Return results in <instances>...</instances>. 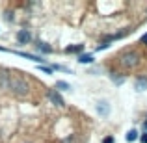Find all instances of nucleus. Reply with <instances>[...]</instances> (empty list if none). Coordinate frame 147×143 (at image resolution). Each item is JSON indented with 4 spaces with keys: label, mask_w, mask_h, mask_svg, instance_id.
<instances>
[{
    "label": "nucleus",
    "mask_w": 147,
    "mask_h": 143,
    "mask_svg": "<svg viewBox=\"0 0 147 143\" xmlns=\"http://www.w3.org/2000/svg\"><path fill=\"white\" fill-rule=\"evenodd\" d=\"M9 91L17 97H26L30 93V84L21 75H9Z\"/></svg>",
    "instance_id": "f257e3e1"
},
{
    "label": "nucleus",
    "mask_w": 147,
    "mask_h": 143,
    "mask_svg": "<svg viewBox=\"0 0 147 143\" xmlns=\"http://www.w3.org/2000/svg\"><path fill=\"white\" fill-rule=\"evenodd\" d=\"M119 63L125 69H134L140 65V54L134 52V50H127V52L119 54Z\"/></svg>",
    "instance_id": "f03ea898"
},
{
    "label": "nucleus",
    "mask_w": 147,
    "mask_h": 143,
    "mask_svg": "<svg viewBox=\"0 0 147 143\" xmlns=\"http://www.w3.org/2000/svg\"><path fill=\"white\" fill-rule=\"evenodd\" d=\"M47 97H49V100L54 104V106H58V108H63L65 106V100L61 99V95L58 93L56 89H49L47 91Z\"/></svg>",
    "instance_id": "7ed1b4c3"
},
{
    "label": "nucleus",
    "mask_w": 147,
    "mask_h": 143,
    "mask_svg": "<svg viewBox=\"0 0 147 143\" xmlns=\"http://www.w3.org/2000/svg\"><path fill=\"white\" fill-rule=\"evenodd\" d=\"M17 41L21 45H28L30 41H32V34H30L28 30H19L17 32Z\"/></svg>",
    "instance_id": "20e7f679"
},
{
    "label": "nucleus",
    "mask_w": 147,
    "mask_h": 143,
    "mask_svg": "<svg viewBox=\"0 0 147 143\" xmlns=\"http://www.w3.org/2000/svg\"><path fill=\"white\" fill-rule=\"evenodd\" d=\"M97 111L102 117H108L110 115V104L106 102V100H102V102H97Z\"/></svg>",
    "instance_id": "39448f33"
},
{
    "label": "nucleus",
    "mask_w": 147,
    "mask_h": 143,
    "mask_svg": "<svg viewBox=\"0 0 147 143\" xmlns=\"http://www.w3.org/2000/svg\"><path fill=\"white\" fill-rule=\"evenodd\" d=\"M134 87H136V91H145L147 89V76H138L136 82H134Z\"/></svg>",
    "instance_id": "423d86ee"
},
{
    "label": "nucleus",
    "mask_w": 147,
    "mask_h": 143,
    "mask_svg": "<svg viewBox=\"0 0 147 143\" xmlns=\"http://www.w3.org/2000/svg\"><path fill=\"white\" fill-rule=\"evenodd\" d=\"M0 87L2 89H9V75L7 73H0Z\"/></svg>",
    "instance_id": "0eeeda50"
},
{
    "label": "nucleus",
    "mask_w": 147,
    "mask_h": 143,
    "mask_svg": "<svg viewBox=\"0 0 147 143\" xmlns=\"http://www.w3.org/2000/svg\"><path fill=\"white\" fill-rule=\"evenodd\" d=\"M56 91H71V86L63 80H58L56 82Z\"/></svg>",
    "instance_id": "6e6552de"
},
{
    "label": "nucleus",
    "mask_w": 147,
    "mask_h": 143,
    "mask_svg": "<svg viewBox=\"0 0 147 143\" xmlns=\"http://www.w3.org/2000/svg\"><path fill=\"white\" fill-rule=\"evenodd\" d=\"M78 61L80 63H93V56H91V54H80Z\"/></svg>",
    "instance_id": "1a4fd4ad"
},
{
    "label": "nucleus",
    "mask_w": 147,
    "mask_h": 143,
    "mask_svg": "<svg viewBox=\"0 0 147 143\" xmlns=\"http://www.w3.org/2000/svg\"><path fill=\"white\" fill-rule=\"evenodd\" d=\"M37 50H39V52H43V54H50V52H52V48H50L47 43H41V41L37 43Z\"/></svg>",
    "instance_id": "9d476101"
},
{
    "label": "nucleus",
    "mask_w": 147,
    "mask_h": 143,
    "mask_svg": "<svg viewBox=\"0 0 147 143\" xmlns=\"http://www.w3.org/2000/svg\"><path fill=\"white\" fill-rule=\"evenodd\" d=\"M125 140L129 141V143L136 141L138 140V132H136V130H129V132H127V136H125Z\"/></svg>",
    "instance_id": "9b49d317"
},
{
    "label": "nucleus",
    "mask_w": 147,
    "mask_h": 143,
    "mask_svg": "<svg viewBox=\"0 0 147 143\" xmlns=\"http://www.w3.org/2000/svg\"><path fill=\"white\" fill-rule=\"evenodd\" d=\"M82 50H84V45H75V47H67L65 52L71 54V52H82Z\"/></svg>",
    "instance_id": "f8f14e48"
},
{
    "label": "nucleus",
    "mask_w": 147,
    "mask_h": 143,
    "mask_svg": "<svg viewBox=\"0 0 147 143\" xmlns=\"http://www.w3.org/2000/svg\"><path fill=\"white\" fill-rule=\"evenodd\" d=\"M110 78H112V82H115V84H117V86H121V84L125 82V78H121V76H115V75H112Z\"/></svg>",
    "instance_id": "ddd939ff"
},
{
    "label": "nucleus",
    "mask_w": 147,
    "mask_h": 143,
    "mask_svg": "<svg viewBox=\"0 0 147 143\" xmlns=\"http://www.w3.org/2000/svg\"><path fill=\"white\" fill-rule=\"evenodd\" d=\"M39 71L47 73V75H52V71H54V69H52V67H47V65H39Z\"/></svg>",
    "instance_id": "4468645a"
},
{
    "label": "nucleus",
    "mask_w": 147,
    "mask_h": 143,
    "mask_svg": "<svg viewBox=\"0 0 147 143\" xmlns=\"http://www.w3.org/2000/svg\"><path fill=\"white\" fill-rule=\"evenodd\" d=\"M140 141H142V143H147V132H145V134H142V136H140Z\"/></svg>",
    "instance_id": "2eb2a0df"
},
{
    "label": "nucleus",
    "mask_w": 147,
    "mask_h": 143,
    "mask_svg": "<svg viewBox=\"0 0 147 143\" xmlns=\"http://www.w3.org/2000/svg\"><path fill=\"white\" fill-rule=\"evenodd\" d=\"M102 143H114V138L112 136H108V138H104V141Z\"/></svg>",
    "instance_id": "dca6fc26"
},
{
    "label": "nucleus",
    "mask_w": 147,
    "mask_h": 143,
    "mask_svg": "<svg viewBox=\"0 0 147 143\" xmlns=\"http://www.w3.org/2000/svg\"><path fill=\"white\" fill-rule=\"evenodd\" d=\"M142 43H145V45H147V34H145V36H142Z\"/></svg>",
    "instance_id": "f3484780"
},
{
    "label": "nucleus",
    "mask_w": 147,
    "mask_h": 143,
    "mask_svg": "<svg viewBox=\"0 0 147 143\" xmlns=\"http://www.w3.org/2000/svg\"><path fill=\"white\" fill-rule=\"evenodd\" d=\"M144 128L147 130V119H145V121H144Z\"/></svg>",
    "instance_id": "a211bd4d"
}]
</instances>
